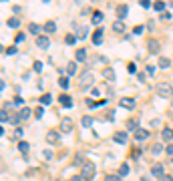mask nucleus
<instances>
[{
  "instance_id": "24",
  "label": "nucleus",
  "mask_w": 173,
  "mask_h": 181,
  "mask_svg": "<svg viewBox=\"0 0 173 181\" xmlns=\"http://www.w3.org/2000/svg\"><path fill=\"white\" fill-rule=\"evenodd\" d=\"M127 173H129V165H127V163H121V167H119V177H125Z\"/></svg>"
},
{
  "instance_id": "4",
  "label": "nucleus",
  "mask_w": 173,
  "mask_h": 181,
  "mask_svg": "<svg viewBox=\"0 0 173 181\" xmlns=\"http://www.w3.org/2000/svg\"><path fill=\"white\" fill-rule=\"evenodd\" d=\"M36 46H39V48H42V50H46V48L50 46V40H48V36H44V34L36 36Z\"/></svg>"
},
{
  "instance_id": "26",
  "label": "nucleus",
  "mask_w": 173,
  "mask_h": 181,
  "mask_svg": "<svg viewBox=\"0 0 173 181\" xmlns=\"http://www.w3.org/2000/svg\"><path fill=\"white\" fill-rule=\"evenodd\" d=\"M161 151H163V145H161V143H155L153 147H151V153H153V155H159Z\"/></svg>"
},
{
  "instance_id": "29",
  "label": "nucleus",
  "mask_w": 173,
  "mask_h": 181,
  "mask_svg": "<svg viewBox=\"0 0 173 181\" xmlns=\"http://www.w3.org/2000/svg\"><path fill=\"white\" fill-rule=\"evenodd\" d=\"M50 101H53V97L48 95V93H44V95L40 97V103H42V105H50Z\"/></svg>"
},
{
  "instance_id": "47",
  "label": "nucleus",
  "mask_w": 173,
  "mask_h": 181,
  "mask_svg": "<svg viewBox=\"0 0 173 181\" xmlns=\"http://www.w3.org/2000/svg\"><path fill=\"white\" fill-rule=\"evenodd\" d=\"M137 81H139V83H145V72H139V75H137Z\"/></svg>"
},
{
  "instance_id": "40",
  "label": "nucleus",
  "mask_w": 173,
  "mask_h": 181,
  "mask_svg": "<svg viewBox=\"0 0 173 181\" xmlns=\"http://www.w3.org/2000/svg\"><path fill=\"white\" fill-rule=\"evenodd\" d=\"M34 71H36V72H40V71H42V62H40V61H36V62H34Z\"/></svg>"
},
{
  "instance_id": "5",
  "label": "nucleus",
  "mask_w": 173,
  "mask_h": 181,
  "mask_svg": "<svg viewBox=\"0 0 173 181\" xmlns=\"http://www.w3.org/2000/svg\"><path fill=\"white\" fill-rule=\"evenodd\" d=\"M61 131H63V133H71L72 131V119L64 117V119L61 121Z\"/></svg>"
},
{
  "instance_id": "51",
  "label": "nucleus",
  "mask_w": 173,
  "mask_h": 181,
  "mask_svg": "<svg viewBox=\"0 0 173 181\" xmlns=\"http://www.w3.org/2000/svg\"><path fill=\"white\" fill-rule=\"evenodd\" d=\"M161 18H163V20H169V18H171V14H169V12H163V14H161Z\"/></svg>"
},
{
  "instance_id": "37",
  "label": "nucleus",
  "mask_w": 173,
  "mask_h": 181,
  "mask_svg": "<svg viewBox=\"0 0 173 181\" xmlns=\"http://www.w3.org/2000/svg\"><path fill=\"white\" fill-rule=\"evenodd\" d=\"M86 32H89V28H86V26H81V28H79V36H81V38H85Z\"/></svg>"
},
{
  "instance_id": "28",
  "label": "nucleus",
  "mask_w": 173,
  "mask_h": 181,
  "mask_svg": "<svg viewBox=\"0 0 173 181\" xmlns=\"http://www.w3.org/2000/svg\"><path fill=\"white\" fill-rule=\"evenodd\" d=\"M58 87H61V89H68V79L67 76H61V79H58Z\"/></svg>"
},
{
  "instance_id": "17",
  "label": "nucleus",
  "mask_w": 173,
  "mask_h": 181,
  "mask_svg": "<svg viewBox=\"0 0 173 181\" xmlns=\"http://www.w3.org/2000/svg\"><path fill=\"white\" fill-rule=\"evenodd\" d=\"M113 30H115V32H125V22H123V20H115V22H113Z\"/></svg>"
},
{
  "instance_id": "25",
  "label": "nucleus",
  "mask_w": 173,
  "mask_h": 181,
  "mask_svg": "<svg viewBox=\"0 0 173 181\" xmlns=\"http://www.w3.org/2000/svg\"><path fill=\"white\" fill-rule=\"evenodd\" d=\"M28 30H30L32 34H39V36H40V26H39V24L30 22V24H28Z\"/></svg>"
},
{
  "instance_id": "35",
  "label": "nucleus",
  "mask_w": 173,
  "mask_h": 181,
  "mask_svg": "<svg viewBox=\"0 0 173 181\" xmlns=\"http://www.w3.org/2000/svg\"><path fill=\"white\" fill-rule=\"evenodd\" d=\"M0 121H2V123L10 121V117H8V111H6V109H2V113H0Z\"/></svg>"
},
{
  "instance_id": "1",
  "label": "nucleus",
  "mask_w": 173,
  "mask_h": 181,
  "mask_svg": "<svg viewBox=\"0 0 173 181\" xmlns=\"http://www.w3.org/2000/svg\"><path fill=\"white\" fill-rule=\"evenodd\" d=\"M155 93H157L159 97H163V99H173V87L169 85V83H159V85L155 87Z\"/></svg>"
},
{
  "instance_id": "14",
  "label": "nucleus",
  "mask_w": 173,
  "mask_h": 181,
  "mask_svg": "<svg viewBox=\"0 0 173 181\" xmlns=\"http://www.w3.org/2000/svg\"><path fill=\"white\" fill-rule=\"evenodd\" d=\"M157 67H161V68H169V67H171V61H169L167 57H159Z\"/></svg>"
},
{
  "instance_id": "7",
  "label": "nucleus",
  "mask_w": 173,
  "mask_h": 181,
  "mask_svg": "<svg viewBox=\"0 0 173 181\" xmlns=\"http://www.w3.org/2000/svg\"><path fill=\"white\" fill-rule=\"evenodd\" d=\"M103 34H105V32H103V28H97L95 32H93V44L99 46V44L103 42Z\"/></svg>"
},
{
  "instance_id": "11",
  "label": "nucleus",
  "mask_w": 173,
  "mask_h": 181,
  "mask_svg": "<svg viewBox=\"0 0 173 181\" xmlns=\"http://www.w3.org/2000/svg\"><path fill=\"white\" fill-rule=\"evenodd\" d=\"M119 105H121V107H125V109H133V107H135V101H133V99H129V97H125V99H121V101H119Z\"/></svg>"
},
{
  "instance_id": "38",
  "label": "nucleus",
  "mask_w": 173,
  "mask_h": 181,
  "mask_svg": "<svg viewBox=\"0 0 173 181\" xmlns=\"http://www.w3.org/2000/svg\"><path fill=\"white\" fill-rule=\"evenodd\" d=\"M42 115H44V109H42V107H39V109L34 111V117H36V119H40Z\"/></svg>"
},
{
  "instance_id": "18",
  "label": "nucleus",
  "mask_w": 173,
  "mask_h": 181,
  "mask_svg": "<svg viewBox=\"0 0 173 181\" xmlns=\"http://www.w3.org/2000/svg\"><path fill=\"white\" fill-rule=\"evenodd\" d=\"M101 20H103V12H101V10H95V12H93L91 22L93 24H101Z\"/></svg>"
},
{
  "instance_id": "53",
  "label": "nucleus",
  "mask_w": 173,
  "mask_h": 181,
  "mask_svg": "<svg viewBox=\"0 0 173 181\" xmlns=\"http://www.w3.org/2000/svg\"><path fill=\"white\" fill-rule=\"evenodd\" d=\"M71 181H83V177H81V175H77V177H72Z\"/></svg>"
},
{
  "instance_id": "49",
  "label": "nucleus",
  "mask_w": 173,
  "mask_h": 181,
  "mask_svg": "<svg viewBox=\"0 0 173 181\" xmlns=\"http://www.w3.org/2000/svg\"><path fill=\"white\" fill-rule=\"evenodd\" d=\"M42 155H44V159H50V157H53V151H48V149H46Z\"/></svg>"
},
{
  "instance_id": "21",
  "label": "nucleus",
  "mask_w": 173,
  "mask_h": 181,
  "mask_svg": "<svg viewBox=\"0 0 173 181\" xmlns=\"http://www.w3.org/2000/svg\"><path fill=\"white\" fill-rule=\"evenodd\" d=\"M18 117H20V121H26V119L30 117V109H28V107H24V109H20Z\"/></svg>"
},
{
  "instance_id": "9",
  "label": "nucleus",
  "mask_w": 173,
  "mask_h": 181,
  "mask_svg": "<svg viewBox=\"0 0 173 181\" xmlns=\"http://www.w3.org/2000/svg\"><path fill=\"white\" fill-rule=\"evenodd\" d=\"M103 76H105L109 83H115V68H111V67H107L105 71H103Z\"/></svg>"
},
{
  "instance_id": "3",
  "label": "nucleus",
  "mask_w": 173,
  "mask_h": 181,
  "mask_svg": "<svg viewBox=\"0 0 173 181\" xmlns=\"http://www.w3.org/2000/svg\"><path fill=\"white\" fill-rule=\"evenodd\" d=\"M93 81H95V79H93V72L85 71V72L81 75V87H83V89H86V87H91V85H93Z\"/></svg>"
},
{
  "instance_id": "56",
  "label": "nucleus",
  "mask_w": 173,
  "mask_h": 181,
  "mask_svg": "<svg viewBox=\"0 0 173 181\" xmlns=\"http://www.w3.org/2000/svg\"><path fill=\"white\" fill-rule=\"evenodd\" d=\"M171 163H173V157H171Z\"/></svg>"
},
{
  "instance_id": "12",
  "label": "nucleus",
  "mask_w": 173,
  "mask_h": 181,
  "mask_svg": "<svg viewBox=\"0 0 173 181\" xmlns=\"http://www.w3.org/2000/svg\"><path fill=\"white\" fill-rule=\"evenodd\" d=\"M85 155H83V153H77V155H75V159H72V165H77V167H83L85 165Z\"/></svg>"
},
{
  "instance_id": "50",
  "label": "nucleus",
  "mask_w": 173,
  "mask_h": 181,
  "mask_svg": "<svg viewBox=\"0 0 173 181\" xmlns=\"http://www.w3.org/2000/svg\"><path fill=\"white\" fill-rule=\"evenodd\" d=\"M165 151H167V153H169V157H173V145H169V147H167V149H165Z\"/></svg>"
},
{
  "instance_id": "48",
  "label": "nucleus",
  "mask_w": 173,
  "mask_h": 181,
  "mask_svg": "<svg viewBox=\"0 0 173 181\" xmlns=\"http://www.w3.org/2000/svg\"><path fill=\"white\" fill-rule=\"evenodd\" d=\"M14 40H16V42H24V34H16Z\"/></svg>"
},
{
  "instance_id": "46",
  "label": "nucleus",
  "mask_w": 173,
  "mask_h": 181,
  "mask_svg": "<svg viewBox=\"0 0 173 181\" xmlns=\"http://www.w3.org/2000/svg\"><path fill=\"white\" fill-rule=\"evenodd\" d=\"M141 32H143V26H135L133 28V34H141Z\"/></svg>"
},
{
  "instance_id": "2",
  "label": "nucleus",
  "mask_w": 173,
  "mask_h": 181,
  "mask_svg": "<svg viewBox=\"0 0 173 181\" xmlns=\"http://www.w3.org/2000/svg\"><path fill=\"white\" fill-rule=\"evenodd\" d=\"M93 175H95V163L86 161L85 165H83V169H81V177L83 179H93Z\"/></svg>"
},
{
  "instance_id": "55",
  "label": "nucleus",
  "mask_w": 173,
  "mask_h": 181,
  "mask_svg": "<svg viewBox=\"0 0 173 181\" xmlns=\"http://www.w3.org/2000/svg\"><path fill=\"white\" fill-rule=\"evenodd\" d=\"M171 107H173V99H171Z\"/></svg>"
},
{
  "instance_id": "22",
  "label": "nucleus",
  "mask_w": 173,
  "mask_h": 181,
  "mask_svg": "<svg viewBox=\"0 0 173 181\" xmlns=\"http://www.w3.org/2000/svg\"><path fill=\"white\" fill-rule=\"evenodd\" d=\"M159 46H161L159 40H153V38L149 40V50H151V53H159Z\"/></svg>"
},
{
  "instance_id": "39",
  "label": "nucleus",
  "mask_w": 173,
  "mask_h": 181,
  "mask_svg": "<svg viewBox=\"0 0 173 181\" xmlns=\"http://www.w3.org/2000/svg\"><path fill=\"white\" fill-rule=\"evenodd\" d=\"M4 54H16V46H8V48H4Z\"/></svg>"
},
{
  "instance_id": "45",
  "label": "nucleus",
  "mask_w": 173,
  "mask_h": 181,
  "mask_svg": "<svg viewBox=\"0 0 173 181\" xmlns=\"http://www.w3.org/2000/svg\"><path fill=\"white\" fill-rule=\"evenodd\" d=\"M139 4H141V6H143V8H149V6H151V2H149V0H141Z\"/></svg>"
},
{
  "instance_id": "8",
  "label": "nucleus",
  "mask_w": 173,
  "mask_h": 181,
  "mask_svg": "<svg viewBox=\"0 0 173 181\" xmlns=\"http://www.w3.org/2000/svg\"><path fill=\"white\" fill-rule=\"evenodd\" d=\"M147 137H149V131H147V129H137V131H135V141H145Z\"/></svg>"
},
{
  "instance_id": "27",
  "label": "nucleus",
  "mask_w": 173,
  "mask_h": 181,
  "mask_svg": "<svg viewBox=\"0 0 173 181\" xmlns=\"http://www.w3.org/2000/svg\"><path fill=\"white\" fill-rule=\"evenodd\" d=\"M77 61H86V50L85 48H79L77 50Z\"/></svg>"
},
{
  "instance_id": "16",
  "label": "nucleus",
  "mask_w": 173,
  "mask_h": 181,
  "mask_svg": "<svg viewBox=\"0 0 173 181\" xmlns=\"http://www.w3.org/2000/svg\"><path fill=\"white\" fill-rule=\"evenodd\" d=\"M42 28H44V32H48V34H53L54 30H57V24H54L53 20H48V22H44V26H42Z\"/></svg>"
},
{
  "instance_id": "34",
  "label": "nucleus",
  "mask_w": 173,
  "mask_h": 181,
  "mask_svg": "<svg viewBox=\"0 0 173 181\" xmlns=\"http://www.w3.org/2000/svg\"><path fill=\"white\" fill-rule=\"evenodd\" d=\"M91 125H93V117H89V115L83 117V127H91Z\"/></svg>"
},
{
  "instance_id": "52",
  "label": "nucleus",
  "mask_w": 173,
  "mask_h": 181,
  "mask_svg": "<svg viewBox=\"0 0 173 181\" xmlns=\"http://www.w3.org/2000/svg\"><path fill=\"white\" fill-rule=\"evenodd\" d=\"M161 181H173V177L171 175H163V177H161Z\"/></svg>"
},
{
  "instance_id": "41",
  "label": "nucleus",
  "mask_w": 173,
  "mask_h": 181,
  "mask_svg": "<svg viewBox=\"0 0 173 181\" xmlns=\"http://www.w3.org/2000/svg\"><path fill=\"white\" fill-rule=\"evenodd\" d=\"M105 181H121V177H117V175H107Z\"/></svg>"
},
{
  "instance_id": "33",
  "label": "nucleus",
  "mask_w": 173,
  "mask_h": 181,
  "mask_svg": "<svg viewBox=\"0 0 173 181\" xmlns=\"http://www.w3.org/2000/svg\"><path fill=\"white\" fill-rule=\"evenodd\" d=\"M153 8L157 10V12H163V10H165V2H161V0H159V2H155V4H153Z\"/></svg>"
},
{
  "instance_id": "6",
  "label": "nucleus",
  "mask_w": 173,
  "mask_h": 181,
  "mask_svg": "<svg viewBox=\"0 0 173 181\" xmlns=\"http://www.w3.org/2000/svg\"><path fill=\"white\" fill-rule=\"evenodd\" d=\"M151 175H153V177H159V179H161V177L165 175V173H163V165H161V163H155V165L151 167Z\"/></svg>"
},
{
  "instance_id": "23",
  "label": "nucleus",
  "mask_w": 173,
  "mask_h": 181,
  "mask_svg": "<svg viewBox=\"0 0 173 181\" xmlns=\"http://www.w3.org/2000/svg\"><path fill=\"white\" fill-rule=\"evenodd\" d=\"M75 72H77V62H68V65H67V75L72 76Z\"/></svg>"
},
{
  "instance_id": "54",
  "label": "nucleus",
  "mask_w": 173,
  "mask_h": 181,
  "mask_svg": "<svg viewBox=\"0 0 173 181\" xmlns=\"http://www.w3.org/2000/svg\"><path fill=\"white\" fill-rule=\"evenodd\" d=\"M141 181H151V179H149V177H141Z\"/></svg>"
},
{
  "instance_id": "15",
  "label": "nucleus",
  "mask_w": 173,
  "mask_h": 181,
  "mask_svg": "<svg viewBox=\"0 0 173 181\" xmlns=\"http://www.w3.org/2000/svg\"><path fill=\"white\" fill-rule=\"evenodd\" d=\"M161 137H163V141H171V139H173V129L165 127L163 131H161Z\"/></svg>"
},
{
  "instance_id": "13",
  "label": "nucleus",
  "mask_w": 173,
  "mask_h": 181,
  "mask_svg": "<svg viewBox=\"0 0 173 181\" xmlns=\"http://www.w3.org/2000/svg\"><path fill=\"white\" fill-rule=\"evenodd\" d=\"M46 141L48 143H58V141H61V135L54 133V131H50V133H46Z\"/></svg>"
},
{
  "instance_id": "32",
  "label": "nucleus",
  "mask_w": 173,
  "mask_h": 181,
  "mask_svg": "<svg viewBox=\"0 0 173 181\" xmlns=\"http://www.w3.org/2000/svg\"><path fill=\"white\" fill-rule=\"evenodd\" d=\"M64 42L67 44H75L77 42V36H75V34H67V36H64Z\"/></svg>"
},
{
  "instance_id": "36",
  "label": "nucleus",
  "mask_w": 173,
  "mask_h": 181,
  "mask_svg": "<svg viewBox=\"0 0 173 181\" xmlns=\"http://www.w3.org/2000/svg\"><path fill=\"white\" fill-rule=\"evenodd\" d=\"M137 123H139V121H135V119H131V121H127V127H129L131 131H133V129H137Z\"/></svg>"
},
{
  "instance_id": "43",
  "label": "nucleus",
  "mask_w": 173,
  "mask_h": 181,
  "mask_svg": "<svg viewBox=\"0 0 173 181\" xmlns=\"http://www.w3.org/2000/svg\"><path fill=\"white\" fill-rule=\"evenodd\" d=\"M127 71H129V72H135V71H137V67H135V62H129V65H127Z\"/></svg>"
},
{
  "instance_id": "44",
  "label": "nucleus",
  "mask_w": 173,
  "mask_h": 181,
  "mask_svg": "<svg viewBox=\"0 0 173 181\" xmlns=\"http://www.w3.org/2000/svg\"><path fill=\"white\" fill-rule=\"evenodd\" d=\"M145 72H147V75H153V72H155V67H153V65H149V67L145 68Z\"/></svg>"
},
{
  "instance_id": "10",
  "label": "nucleus",
  "mask_w": 173,
  "mask_h": 181,
  "mask_svg": "<svg viewBox=\"0 0 173 181\" xmlns=\"http://www.w3.org/2000/svg\"><path fill=\"white\" fill-rule=\"evenodd\" d=\"M58 101H61V105H63L64 109H71V107H72V101H71V97H68V95H61V97H58Z\"/></svg>"
},
{
  "instance_id": "42",
  "label": "nucleus",
  "mask_w": 173,
  "mask_h": 181,
  "mask_svg": "<svg viewBox=\"0 0 173 181\" xmlns=\"http://www.w3.org/2000/svg\"><path fill=\"white\" fill-rule=\"evenodd\" d=\"M10 123H12V125H18V123H20V117H18V115H14V117H10Z\"/></svg>"
},
{
  "instance_id": "31",
  "label": "nucleus",
  "mask_w": 173,
  "mask_h": 181,
  "mask_svg": "<svg viewBox=\"0 0 173 181\" xmlns=\"http://www.w3.org/2000/svg\"><path fill=\"white\" fill-rule=\"evenodd\" d=\"M18 149H20V151H22V153H28V149H30V145H28V143H26V141H20V143H18Z\"/></svg>"
},
{
  "instance_id": "30",
  "label": "nucleus",
  "mask_w": 173,
  "mask_h": 181,
  "mask_svg": "<svg viewBox=\"0 0 173 181\" xmlns=\"http://www.w3.org/2000/svg\"><path fill=\"white\" fill-rule=\"evenodd\" d=\"M10 26V28H18V24H20V20L18 18H8V22H6Z\"/></svg>"
},
{
  "instance_id": "19",
  "label": "nucleus",
  "mask_w": 173,
  "mask_h": 181,
  "mask_svg": "<svg viewBox=\"0 0 173 181\" xmlns=\"http://www.w3.org/2000/svg\"><path fill=\"white\" fill-rule=\"evenodd\" d=\"M115 143H127V133L125 131H121V133H115Z\"/></svg>"
},
{
  "instance_id": "20",
  "label": "nucleus",
  "mask_w": 173,
  "mask_h": 181,
  "mask_svg": "<svg viewBox=\"0 0 173 181\" xmlns=\"http://www.w3.org/2000/svg\"><path fill=\"white\" fill-rule=\"evenodd\" d=\"M127 12H129V8H127L125 4L117 6V16H119V18H125V16H127Z\"/></svg>"
}]
</instances>
